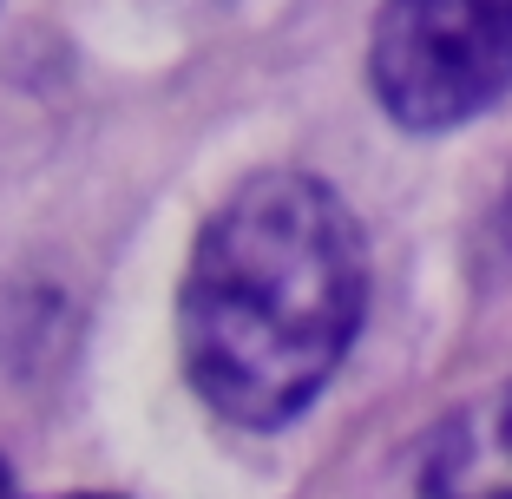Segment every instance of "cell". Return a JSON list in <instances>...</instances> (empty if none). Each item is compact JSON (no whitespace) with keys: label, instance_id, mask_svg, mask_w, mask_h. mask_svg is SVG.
<instances>
[{"label":"cell","instance_id":"cell-1","mask_svg":"<svg viewBox=\"0 0 512 499\" xmlns=\"http://www.w3.org/2000/svg\"><path fill=\"white\" fill-rule=\"evenodd\" d=\"M368 243L316 171L270 165L204 217L178 283V362L211 414L250 434L302 421L355 348Z\"/></svg>","mask_w":512,"mask_h":499},{"label":"cell","instance_id":"cell-2","mask_svg":"<svg viewBox=\"0 0 512 499\" xmlns=\"http://www.w3.org/2000/svg\"><path fill=\"white\" fill-rule=\"evenodd\" d=\"M368 86L401 132H453L512 92V0H381Z\"/></svg>","mask_w":512,"mask_h":499},{"label":"cell","instance_id":"cell-3","mask_svg":"<svg viewBox=\"0 0 512 499\" xmlns=\"http://www.w3.org/2000/svg\"><path fill=\"white\" fill-rule=\"evenodd\" d=\"M427 499H512V381L473 394L434 427L421 460Z\"/></svg>","mask_w":512,"mask_h":499},{"label":"cell","instance_id":"cell-4","mask_svg":"<svg viewBox=\"0 0 512 499\" xmlns=\"http://www.w3.org/2000/svg\"><path fill=\"white\" fill-rule=\"evenodd\" d=\"M499 224H506V243H512V197H506V217H499Z\"/></svg>","mask_w":512,"mask_h":499},{"label":"cell","instance_id":"cell-5","mask_svg":"<svg viewBox=\"0 0 512 499\" xmlns=\"http://www.w3.org/2000/svg\"><path fill=\"white\" fill-rule=\"evenodd\" d=\"M66 499H112V493H66Z\"/></svg>","mask_w":512,"mask_h":499}]
</instances>
